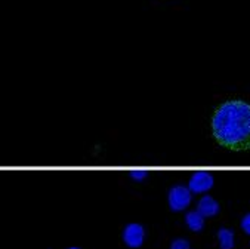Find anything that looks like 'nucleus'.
Returning <instances> with one entry per match:
<instances>
[{
	"instance_id": "f257e3e1",
	"label": "nucleus",
	"mask_w": 250,
	"mask_h": 249,
	"mask_svg": "<svg viewBox=\"0 0 250 249\" xmlns=\"http://www.w3.org/2000/svg\"><path fill=\"white\" fill-rule=\"evenodd\" d=\"M216 142L232 152L250 150V104L229 99L221 104L212 117Z\"/></svg>"
},
{
	"instance_id": "f03ea898",
	"label": "nucleus",
	"mask_w": 250,
	"mask_h": 249,
	"mask_svg": "<svg viewBox=\"0 0 250 249\" xmlns=\"http://www.w3.org/2000/svg\"><path fill=\"white\" fill-rule=\"evenodd\" d=\"M191 190L184 185H175L169 190V206L172 211H184L191 204Z\"/></svg>"
},
{
	"instance_id": "7ed1b4c3",
	"label": "nucleus",
	"mask_w": 250,
	"mask_h": 249,
	"mask_svg": "<svg viewBox=\"0 0 250 249\" xmlns=\"http://www.w3.org/2000/svg\"><path fill=\"white\" fill-rule=\"evenodd\" d=\"M213 182H215V180L209 172L200 171V172H195L189 178L188 188L192 193H205V191H208V190H210L213 187Z\"/></svg>"
},
{
	"instance_id": "20e7f679",
	"label": "nucleus",
	"mask_w": 250,
	"mask_h": 249,
	"mask_svg": "<svg viewBox=\"0 0 250 249\" xmlns=\"http://www.w3.org/2000/svg\"><path fill=\"white\" fill-rule=\"evenodd\" d=\"M145 239V230L141 224L132 223L125 227L123 230V240L129 248H139L142 246Z\"/></svg>"
},
{
	"instance_id": "39448f33",
	"label": "nucleus",
	"mask_w": 250,
	"mask_h": 249,
	"mask_svg": "<svg viewBox=\"0 0 250 249\" xmlns=\"http://www.w3.org/2000/svg\"><path fill=\"white\" fill-rule=\"evenodd\" d=\"M197 211L202 214L205 218L206 217H215L219 212V204L215 201L212 196H203L200 199Z\"/></svg>"
},
{
	"instance_id": "423d86ee",
	"label": "nucleus",
	"mask_w": 250,
	"mask_h": 249,
	"mask_svg": "<svg viewBox=\"0 0 250 249\" xmlns=\"http://www.w3.org/2000/svg\"><path fill=\"white\" fill-rule=\"evenodd\" d=\"M185 223L189 227V230L198 233V231H202L203 227H205V217L200 214L198 211H191V212L187 214Z\"/></svg>"
},
{
	"instance_id": "0eeeda50",
	"label": "nucleus",
	"mask_w": 250,
	"mask_h": 249,
	"mask_svg": "<svg viewBox=\"0 0 250 249\" xmlns=\"http://www.w3.org/2000/svg\"><path fill=\"white\" fill-rule=\"evenodd\" d=\"M219 246L221 249H232L234 248V233L228 228H221L218 231Z\"/></svg>"
},
{
	"instance_id": "6e6552de",
	"label": "nucleus",
	"mask_w": 250,
	"mask_h": 249,
	"mask_svg": "<svg viewBox=\"0 0 250 249\" xmlns=\"http://www.w3.org/2000/svg\"><path fill=\"white\" fill-rule=\"evenodd\" d=\"M170 249H189V242L187 239H175L170 245Z\"/></svg>"
},
{
	"instance_id": "1a4fd4ad",
	"label": "nucleus",
	"mask_w": 250,
	"mask_h": 249,
	"mask_svg": "<svg viewBox=\"0 0 250 249\" xmlns=\"http://www.w3.org/2000/svg\"><path fill=\"white\" fill-rule=\"evenodd\" d=\"M241 228L247 234H250V214H247V215L243 217V220H241Z\"/></svg>"
},
{
	"instance_id": "9d476101",
	"label": "nucleus",
	"mask_w": 250,
	"mask_h": 249,
	"mask_svg": "<svg viewBox=\"0 0 250 249\" xmlns=\"http://www.w3.org/2000/svg\"><path fill=\"white\" fill-rule=\"evenodd\" d=\"M130 177L133 180H144L146 177V172L145 171H132L130 172Z\"/></svg>"
},
{
	"instance_id": "9b49d317",
	"label": "nucleus",
	"mask_w": 250,
	"mask_h": 249,
	"mask_svg": "<svg viewBox=\"0 0 250 249\" xmlns=\"http://www.w3.org/2000/svg\"><path fill=\"white\" fill-rule=\"evenodd\" d=\"M68 249H80V248H76V246H73V248H68Z\"/></svg>"
}]
</instances>
